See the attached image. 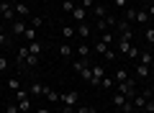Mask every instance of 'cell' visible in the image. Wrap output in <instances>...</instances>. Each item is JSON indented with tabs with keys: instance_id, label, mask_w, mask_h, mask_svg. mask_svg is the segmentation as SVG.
Instances as JSON below:
<instances>
[{
	"instance_id": "9c48e42d",
	"label": "cell",
	"mask_w": 154,
	"mask_h": 113,
	"mask_svg": "<svg viewBox=\"0 0 154 113\" xmlns=\"http://www.w3.org/2000/svg\"><path fill=\"white\" fill-rule=\"evenodd\" d=\"M13 8H16V16H18V18H26L28 13H31V11H28V5L23 3V0H18V3H13Z\"/></svg>"
},
{
	"instance_id": "9a60e30c",
	"label": "cell",
	"mask_w": 154,
	"mask_h": 113,
	"mask_svg": "<svg viewBox=\"0 0 154 113\" xmlns=\"http://www.w3.org/2000/svg\"><path fill=\"white\" fill-rule=\"evenodd\" d=\"M26 57H28V46H21V49H18V57H16V64L18 67H26Z\"/></svg>"
},
{
	"instance_id": "ee69618b",
	"label": "cell",
	"mask_w": 154,
	"mask_h": 113,
	"mask_svg": "<svg viewBox=\"0 0 154 113\" xmlns=\"http://www.w3.org/2000/svg\"><path fill=\"white\" fill-rule=\"evenodd\" d=\"M62 113H77L75 108H69V105H62Z\"/></svg>"
},
{
	"instance_id": "d6986e66",
	"label": "cell",
	"mask_w": 154,
	"mask_h": 113,
	"mask_svg": "<svg viewBox=\"0 0 154 113\" xmlns=\"http://www.w3.org/2000/svg\"><path fill=\"white\" fill-rule=\"evenodd\" d=\"M75 52H77V57H80V59H88V57H90V52H93V49H90L88 44H80V46L75 49Z\"/></svg>"
},
{
	"instance_id": "7dc6e473",
	"label": "cell",
	"mask_w": 154,
	"mask_h": 113,
	"mask_svg": "<svg viewBox=\"0 0 154 113\" xmlns=\"http://www.w3.org/2000/svg\"><path fill=\"white\" fill-rule=\"evenodd\" d=\"M44 3H49V0H44Z\"/></svg>"
},
{
	"instance_id": "603a6c76",
	"label": "cell",
	"mask_w": 154,
	"mask_h": 113,
	"mask_svg": "<svg viewBox=\"0 0 154 113\" xmlns=\"http://www.w3.org/2000/svg\"><path fill=\"white\" fill-rule=\"evenodd\" d=\"M134 18H136V8H123V21H128V23H134Z\"/></svg>"
},
{
	"instance_id": "f546056e",
	"label": "cell",
	"mask_w": 154,
	"mask_h": 113,
	"mask_svg": "<svg viewBox=\"0 0 154 113\" xmlns=\"http://www.w3.org/2000/svg\"><path fill=\"white\" fill-rule=\"evenodd\" d=\"M113 33H110V31H105V33H100V41H105V44H108V46H113Z\"/></svg>"
},
{
	"instance_id": "8fae6325",
	"label": "cell",
	"mask_w": 154,
	"mask_h": 113,
	"mask_svg": "<svg viewBox=\"0 0 154 113\" xmlns=\"http://www.w3.org/2000/svg\"><path fill=\"white\" fill-rule=\"evenodd\" d=\"M93 52H95V54H100V57H105V54L110 52V46H108L105 41H100V39H98V41H95V46H93Z\"/></svg>"
},
{
	"instance_id": "4316f807",
	"label": "cell",
	"mask_w": 154,
	"mask_h": 113,
	"mask_svg": "<svg viewBox=\"0 0 154 113\" xmlns=\"http://www.w3.org/2000/svg\"><path fill=\"white\" fill-rule=\"evenodd\" d=\"M93 28H95V31H100V33H105V31H108V23H105L103 18H98V21H95V26H93Z\"/></svg>"
},
{
	"instance_id": "f6af8a7d",
	"label": "cell",
	"mask_w": 154,
	"mask_h": 113,
	"mask_svg": "<svg viewBox=\"0 0 154 113\" xmlns=\"http://www.w3.org/2000/svg\"><path fill=\"white\" fill-rule=\"evenodd\" d=\"M36 113H51V111H49V108H38Z\"/></svg>"
},
{
	"instance_id": "7c38bea8",
	"label": "cell",
	"mask_w": 154,
	"mask_h": 113,
	"mask_svg": "<svg viewBox=\"0 0 154 113\" xmlns=\"http://www.w3.org/2000/svg\"><path fill=\"white\" fill-rule=\"evenodd\" d=\"M44 98H46L49 103H59V100H62V95H59L57 90H51L49 85H46V90H44Z\"/></svg>"
},
{
	"instance_id": "b9f144b4",
	"label": "cell",
	"mask_w": 154,
	"mask_h": 113,
	"mask_svg": "<svg viewBox=\"0 0 154 113\" xmlns=\"http://www.w3.org/2000/svg\"><path fill=\"white\" fill-rule=\"evenodd\" d=\"M75 111H77V113H93V108H88V105H77Z\"/></svg>"
},
{
	"instance_id": "7a4b0ae2",
	"label": "cell",
	"mask_w": 154,
	"mask_h": 113,
	"mask_svg": "<svg viewBox=\"0 0 154 113\" xmlns=\"http://www.w3.org/2000/svg\"><path fill=\"white\" fill-rule=\"evenodd\" d=\"M116 87H118L116 93H121V95H126V98H134V95H136V85H134L131 77H126L123 82H116Z\"/></svg>"
},
{
	"instance_id": "ffe728a7",
	"label": "cell",
	"mask_w": 154,
	"mask_h": 113,
	"mask_svg": "<svg viewBox=\"0 0 154 113\" xmlns=\"http://www.w3.org/2000/svg\"><path fill=\"white\" fill-rule=\"evenodd\" d=\"M72 54H75V49H72L69 44H62V46H59V57H62V59H69Z\"/></svg>"
},
{
	"instance_id": "ba28073f",
	"label": "cell",
	"mask_w": 154,
	"mask_h": 113,
	"mask_svg": "<svg viewBox=\"0 0 154 113\" xmlns=\"http://www.w3.org/2000/svg\"><path fill=\"white\" fill-rule=\"evenodd\" d=\"M77 36H80V39H88L90 36V31H93V26H90V23L88 21H85V23H77Z\"/></svg>"
},
{
	"instance_id": "c3c4849f",
	"label": "cell",
	"mask_w": 154,
	"mask_h": 113,
	"mask_svg": "<svg viewBox=\"0 0 154 113\" xmlns=\"http://www.w3.org/2000/svg\"><path fill=\"white\" fill-rule=\"evenodd\" d=\"M149 3H154V0H149Z\"/></svg>"
},
{
	"instance_id": "e575fe53",
	"label": "cell",
	"mask_w": 154,
	"mask_h": 113,
	"mask_svg": "<svg viewBox=\"0 0 154 113\" xmlns=\"http://www.w3.org/2000/svg\"><path fill=\"white\" fill-rule=\"evenodd\" d=\"M36 64H38V57L28 54V57H26V67H36Z\"/></svg>"
},
{
	"instance_id": "4dcf8cb0",
	"label": "cell",
	"mask_w": 154,
	"mask_h": 113,
	"mask_svg": "<svg viewBox=\"0 0 154 113\" xmlns=\"http://www.w3.org/2000/svg\"><path fill=\"white\" fill-rule=\"evenodd\" d=\"M28 26H33V28H38V26H44V18H41V16H33L31 21H28Z\"/></svg>"
},
{
	"instance_id": "6da1fadb",
	"label": "cell",
	"mask_w": 154,
	"mask_h": 113,
	"mask_svg": "<svg viewBox=\"0 0 154 113\" xmlns=\"http://www.w3.org/2000/svg\"><path fill=\"white\" fill-rule=\"evenodd\" d=\"M0 18L3 21H16V8H13V0H0Z\"/></svg>"
},
{
	"instance_id": "f1b7e54d",
	"label": "cell",
	"mask_w": 154,
	"mask_h": 113,
	"mask_svg": "<svg viewBox=\"0 0 154 113\" xmlns=\"http://www.w3.org/2000/svg\"><path fill=\"white\" fill-rule=\"evenodd\" d=\"M144 39H146V44H154V26H146V31H144Z\"/></svg>"
},
{
	"instance_id": "60d3db41",
	"label": "cell",
	"mask_w": 154,
	"mask_h": 113,
	"mask_svg": "<svg viewBox=\"0 0 154 113\" xmlns=\"http://www.w3.org/2000/svg\"><path fill=\"white\" fill-rule=\"evenodd\" d=\"M8 41H11V39H8V33H5V31H0V46H5Z\"/></svg>"
},
{
	"instance_id": "44dd1931",
	"label": "cell",
	"mask_w": 154,
	"mask_h": 113,
	"mask_svg": "<svg viewBox=\"0 0 154 113\" xmlns=\"http://www.w3.org/2000/svg\"><path fill=\"white\" fill-rule=\"evenodd\" d=\"M16 103L21 113H31V98H23V100H16Z\"/></svg>"
},
{
	"instance_id": "1f68e13d",
	"label": "cell",
	"mask_w": 154,
	"mask_h": 113,
	"mask_svg": "<svg viewBox=\"0 0 154 113\" xmlns=\"http://www.w3.org/2000/svg\"><path fill=\"white\" fill-rule=\"evenodd\" d=\"M62 11L72 16V11H75V3H72V0H64V3H62Z\"/></svg>"
},
{
	"instance_id": "ac0fdd59",
	"label": "cell",
	"mask_w": 154,
	"mask_h": 113,
	"mask_svg": "<svg viewBox=\"0 0 154 113\" xmlns=\"http://www.w3.org/2000/svg\"><path fill=\"white\" fill-rule=\"evenodd\" d=\"M136 75H139V77H149V75H152V67H149V64H141V62H136Z\"/></svg>"
},
{
	"instance_id": "836d02e7",
	"label": "cell",
	"mask_w": 154,
	"mask_h": 113,
	"mask_svg": "<svg viewBox=\"0 0 154 113\" xmlns=\"http://www.w3.org/2000/svg\"><path fill=\"white\" fill-rule=\"evenodd\" d=\"M8 87H11V90H21V80H18V77L13 80L11 77V80H8Z\"/></svg>"
},
{
	"instance_id": "ab89813d",
	"label": "cell",
	"mask_w": 154,
	"mask_h": 113,
	"mask_svg": "<svg viewBox=\"0 0 154 113\" xmlns=\"http://www.w3.org/2000/svg\"><path fill=\"white\" fill-rule=\"evenodd\" d=\"M113 5L118 8V11H123V8H128V0H113Z\"/></svg>"
},
{
	"instance_id": "7bdbcfd3",
	"label": "cell",
	"mask_w": 154,
	"mask_h": 113,
	"mask_svg": "<svg viewBox=\"0 0 154 113\" xmlns=\"http://www.w3.org/2000/svg\"><path fill=\"white\" fill-rule=\"evenodd\" d=\"M128 57H139V49L134 46V44H131V49H128Z\"/></svg>"
},
{
	"instance_id": "2e32d148",
	"label": "cell",
	"mask_w": 154,
	"mask_h": 113,
	"mask_svg": "<svg viewBox=\"0 0 154 113\" xmlns=\"http://www.w3.org/2000/svg\"><path fill=\"white\" fill-rule=\"evenodd\" d=\"M110 100H113V105L118 108V111H121V108H123V105L128 103V98H126V95H121V93H116V95L110 98Z\"/></svg>"
},
{
	"instance_id": "f35d334b",
	"label": "cell",
	"mask_w": 154,
	"mask_h": 113,
	"mask_svg": "<svg viewBox=\"0 0 154 113\" xmlns=\"http://www.w3.org/2000/svg\"><path fill=\"white\" fill-rule=\"evenodd\" d=\"M5 113H21V111H18V103H8V105H5Z\"/></svg>"
},
{
	"instance_id": "cb8c5ba5",
	"label": "cell",
	"mask_w": 154,
	"mask_h": 113,
	"mask_svg": "<svg viewBox=\"0 0 154 113\" xmlns=\"http://www.w3.org/2000/svg\"><path fill=\"white\" fill-rule=\"evenodd\" d=\"M116 28H118V33H131V23H128V21H123V18H121L118 23H116Z\"/></svg>"
},
{
	"instance_id": "e0dca14e",
	"label": "cell",
	"mask_w": 154,
	"mask_h": 113,
	"mask_svg": "<svg viewBox=\"0 0 154 113\" xmlns=\"http://www.w3.org/2000/svg\"><path fill=\"white\" fill-rule=\"evenodd\" d=\"M93 16H95V18H105V16H108V8H105L103 3H95V8H93Z\"/></svg>"
},
{
	"instance_id": "3957f363",
	"label": "cell",
	"mask_w": 154,
	"mask_h": 113,
	"mask_svg": "<svg viewBox=\"0 0 154 113\" xmlns=\"http://www.w3.org/2000/svg\"><path fill=\"white\" fill-rule=\"evenodd\" d=\"M131 39H134V31H131V33H121V36H118V54H121V57H128Z\"/></svg>"
},
{
	"instance_id": "5b68a950",
	"label": "cell",
	"mask_w": 154,
	"mask_h": 113,
	"mask_svg": "<svg viewBox=\"0 0 154 113\" xmlns=\"http://www.w3.org/2000/svg\"><path fill=\"white\" fill-rule=\"evenodd\" d=\"M103 77H105V67H103V64H93V80H90V85L98 87Z\"/></svg>"
},
{
	"instance_id": "83f0119b",
	"label": "cell",
	"mask_w": 154,
	"mask_h": 113,
	"mask_svg": "<svg viewBox=\"0 0 154 113\" xmlns=\"http://www.w3.org/2000/svg\"><path fill=\"white\" fill-rule=\"evenodd\" d=\"M113 85H116V80H113V77H103V80H100V87H103V90H110Z\"/></svg>"
},
{
	"instance_id": "484cf974",
	"label": "cell",
	"mask_w": 154,
	"mask_h": 113,
	"mask_svg": "<svg viewBox=\"0 0 154 113\" xmlns=\"http://www.w3.org/2000/svg\"><path fill=\"white\" fill-rule=\"evenodd\" d=\"M23 39H26V41H36V28L28 26V28H26V33H23Z\"/></svg>"
},
{
	"instance_id": "74e56055",
	"label": "cell",
	"mask_w": 154,
	"mask_h": 113,
	"mask_svg": "<svg viewBox=\"0 0 154 113\" xmlns=\"http://www.w3.org/2000/svg\"><path fill=\"white\" fill-rule=\"evenodd\" d=\"M126 77H128V72H126V70H118V72H116V82H123Z\"/></svg>"
},
{
	"instance_id": "277c9868",
	"label": "cell",
	"mask_w": 154,
	"mask_h": 113,
	"mask_svg": "<svg viewBox=\"0 0 154 113\" xmlns=\"http://www.w3.org/2000/svg\"><path fill=\"white\" fill-rule=\"evenodd\" d=\"M26 28H28L26 18H16V21H13V26H11V33H13V36H23V33H26Z\"/></svg>"
},
{
	"instance_id": "8d00e7d4",
	"label": "cell",
	"mask_w": 154,
	"mask_h": 113,
	"mask_svg": "<svg viewBox=\"0 0 154 113\" xmlns=\"http://www.w3.org/2000/svg\"><path fill=\"white\" fill-rule=\"evenodd\" d=\"M8 67H11V62H8V57H0V72H8Z\"/></svg>"
},
{
	"instance_id": "52a82bcc",
	"label": "cell",
	"mask_w": 154,
	"mask_h": 113,
	"mask_svg": "<svg viewBox=\"0 0 154 113\" xmlns=\"http://www.w3.org/2000/svg\"><path fill=\"white\" fill-rule=\"evenodd\" d=\"M72 18H75L77 23H85V21H88V11H85L82 5H75V11H72Z\"/></svg>"
},
{
	"instance_id": "8992f818",
	"label": "cell",
	"mask_w": 154,
	"mask_h": 113,
	"mask_svg": "<svg viewBox=\"0 0 154 113\" xmlns=\"http://www.w3.org/2000/svg\"><path fill=\"white\" fill-rule=\"evenodd\" d=\"M62 105H69V108H75L77 105V93L75 90H67V93H62Z\"/></svg>"
},
{
	"instance_id": "d590c367",
	"label": "cell",
	"mask_w": 154,
	"mask_h": 113,
	"mask_svg": "<svg viewBox=\"0 0 154 113\" xmlns=\"http://www.w3.org/2000/svg\"><path fill=\"white\" fill-rule=\"evenodd\" d=\"M95 3H98V0H80V5H82L85 11H90V8H95Z\"/></svg>"
},
{
	"instance_id": "4fadbf2b",
	"label": "cell",
	"mask_w": 154,
	"mask_h": 113,
	"mask_svg": "<svg viewBox=\"0 0 154 113\" xmlns=\"http://www.w3.org/2000/svg\"><path fill=\"white\" fill-rule=\"evenodd\" d=\"M44 90H46V85H41V82H31V87H28V93H31V95H36V98L44 95Z\"/></svg>"
},
{
	"instance_id": "30bf717a",
	"label": "cell",
	"mask_w": 154,
	"mask_h": 113,
	"mask_svg": "<svg viewBox=\"0 0 154 113\" xmlns=\"http://www.w3.org/2000/svg\"><path fill=\"white\" fill-rule=\"evenodd\" d=\"M149 13L146 11H136V18H134V23H139V26H149Z\"/></svg>"
},
{
	"instance_id": "681fc988",
	"label": "cell",
	"mask_w": 154,
	"mask_h": 113,
	"mask_svg": "<svg viewBox=\"0 0 154 113\" xmlns=\"http://www.w3.org/2000/svg\"><path fill=\"white\" fill-rule=\"evenodd\" d=\"M152 95H154V93H152Z\"/></svg>"
},
{
	"instance_id": "bcb514c9",
	"label": "cell",
	"mask_w": 154,
	"mask_h": 113,
	"mask_svg": "<svg viewBox=\"0 0 154 113\" xmlns=\"http://www.w3.org/2000/svg\"><path fill=\"white\" fill-rule=\"evenodd\" d=\"M72 3H75V5H80V0H72Z\"/></svg>"
},
{
	"instance_id": "d6a6232c",
	"label": "cell",
	"mask_w": 154,
	"mask_h": 113,
	"mask_svg": "<svg viewBox=\"0 0 154 113\" xmlns=\"http://www.w3.org/2000/svg\"><path fill=\"white\" fill-rule=\"evenodd\" d=\"M144 111L154 113V95H152V93H149V98H146V105H144Z\"/></svg>"
},
{
	"instance_id": "d4e9b609",
	"label": "cell",
	"mask_w": 154,
	"mask_h": 113,
	"mask_svg": "<svg viewBox=\"0 0 154 113\" xmlns=\"http://www.w3.org/2000/svg\"><path fill=\"white\" fill-rule=\"evenodd\" d=\"M62 36L69 41L72 36H77V28H75V26H62Z\"/></svg>"
},
{
	"instance_id": "5bb4252c",
	"label": "cell",
	"mask_w": 154,
	"mask_h": 113,
	"mask_svg": "<svg viewBox=\"0 0 154 113\" xmlns=\"http://www.w3.org/2000/svg\"><path fill=\"white\" fill-rule=\"evenodd\" d=\"M139 62H141V64L154 67V54H152V52H139Z\"/></svg>"
},
{
	"instance_id": "7402d4cb",
	"label": "cell",
	"mask_w": 154,
	"mask_h": 113,
	"mask_svg": "<svg viewBox=\"0 0 154 113\" xmlns=\"http://www.w3.org/2000/svg\"><path fill=\"white\" fill-rule=\"evenodd\" d=\"M26 46H28V54H33V57H38V54H41V49H44L38 41H28Z\"/></svg>"
}]
</instances>
